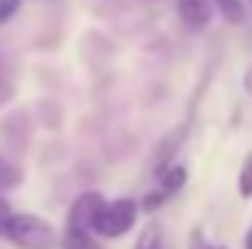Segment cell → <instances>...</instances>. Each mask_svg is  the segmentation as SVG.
Masks as SVG:
<instances>
[{
  "label": "cell",
  "instance_id": "4fadbf2b",
  "mask_svg": "<svg viewBox=\"0 0 252 249\" xmlns=\"http://www.w3.org/2000/svg\"><path fill=\"white\" fill-rule=\"evenodd\" d=\"M163 201H166V195H163V192H154V195H147V198H144V211H157V208H160Z\"/></svg>",
  "mask_w": 252,
  "mask_h": 249
},
{
  "label": "cell",
  "instance_id": "9a60e30c",
  "mask_svg": "<svg viewBox=\"0 0 252 249\" xmlns=\"http://www.w3.org/2000/svg\"><path fill=\"white\" fill-rule=\"evenodd\" d=\"M243 249H252V224H249V230H246V237H243Z\"/></svg>",
  "mask_w": 252,
  "mask_h": 249
},
{
  "label": "cell",
  "instance_id": "5bb4252c",
  "mask_svg": "<svg viewBox=\"0 0 252 249\" xmlns=\"http://www.w3.org/2000/svg\"><path fill=\"white\" fill-rule=\"evenodd\" d=\"M191 249H204V233L201 230H191Z\"/></svg>",
  "mask_w": 252,
  "mask_h": 249
},
{
  "label": "cell",
  "instance_id": "8992f818",
  "mask_svg": "<svg viewBox=\"0 0 252 249\" xmlns=\"http://www.w3.org/2000/svg\"><path fill=\"white\" fill-rule=\"evenodd\" d=\"M185 179H189L185 166H176V163H172V166L166 169V173H160V188H157V192H163V195L169 198V195H176L179 188L185 186Z\"/></svg>",
  "mask_w": 252,
  "mask_h": 249
},
{
  "label": "cell",
  "instance_id": "9c48e42d",
  "mask_svg": "<svg viewBox=\"0 0 252 249\" xmlns=\"http://www.w3.org/2000/svg\"><path fill=\"white\" fill-rule=\"evenodd\" d=\"M19 182H23V173H19L6 156H0V192H10V188L19 186Z\"/></svg>",
  "mask_w": 252,
  "mask_h": 249
},
{
  "label": "cell",
  "instance_id": "ba28073f",
  "mask_svg": "<svg viewBox=\"0 0 252 249\" xmlns=\"http://www.w3.org/2000/svg\"><path fill=\"white\" fill-rule=\"evenodd\" d=\"M211 6H217V10L223 13V19L233 26H243L246 23V6L240 3V0H211Z\"/></svg>",
  "mask_w": 252,
  "mask_h": 249
},
{
  "label": "cell",
  "instance_id": "7c38bea8",
  "mask_svg": "<svg viewBox=\"0 0 252 249\" xmlns=\"http://www.w3.org/2000/svg\"><path fill=\"white\" fill-rule=\"evenodd\" d=\"M19 3H23V0H0V23H6V19L19 10Z\"/></svg>",
  "mask_w": 252,
  "mask_h": 249
},
{
  "label": "cell",
  "instance_id": "5b68a950",
  "mask_svg": "<svg viewBox=\"0 0 252 249\" xmlns=\"http://www.w3.org/2000/svg\"><path fill=\"white\" fill-rule=\"evenodd\" d=\"M61 249H102V246H99V240L93 237L90 230H80V227H64Z\"/></svg>",
  "mask_w": 252,
  "mask_h": 249
},
{
  "label": "cell",
  "instance_id": "6da1fadb",
  "mask_svg": "<svg viewBox=\"0 0 252 249\" xmlns=\"http://www.w3.org/2000/svg\"><path fill=\"white\" fill-rule=\"evenodd\" d=\"M3 237L16 249H51L55 240H58V233H55V227L45 218H38V214H29V211L16 214L13 211L10 227H6Z\"/></svg>",
  "mask_w": 252,
  "mask_h": 249
},
{
  "label": "cell",
  "instance_id": "3957f363",
  "mask_svg": "<svg viewBox=\"0 0 252 249\" xmlns=\"http://www.w3.org/2000/svg\"><path fill=\"white\" fill-rule=\"evenodd\" d=\"M105 198L99 192H83L74 198V205H70L67 211V227H80V230H90L93 233V224H96L99 211H102Z\"/></svg>",
  "mask_w": 252,
  "mask_h": 249
},
{
  "label": "cell",
  "instance_id": "52a82bcc",
  "mask_svg": "<svg viewBox=\"0 0 252 249\" xmlns=\"http://www.w3.org/2000/svg\"><path fill=\"white\" fill-rule=\"evenodd\" d=\"M131 249H163V227L157 224V220H150V224L137 233V240H134Z\"/></svg>",
  "mask_w": 252,
  "mask_h": 249
},
{
  "label": "cell",
  "instance_id": "277c9868",
  "mask_svg": "<svg viewBox=\"0 0 252 249\" xmlns=\"http://www.w3.org/2000/svg\"><path fill=\"white\" fill-rule=\"evenodd\" d=\"M176 10L189 29H204L211 23L214 6H211V0H176Z\"/></svg>",
  "mask_w": 252,
  "mask_h": 249
},
{
  "label": "cell",
  "instance_id": "8fae6325",
  "mask_svg": "<svg viewBox=\"0 0 252 249\" xmlns=\"http://www.w3.org/2000/svg\"><path fill=\"white\" fill-rule=\"evenodd\" d=\"M10 218H13V208L6 205V198L0 195V237L6 233V227H10Z\"/></svg>",
  "mask_w": 252,
  "mask_h": 249
},
{
  "label": "cell",
  "instance_id": "2e32d148",
  "mask_svg": "<svg viewBox=\"0 0 252 249\" xmlns=\"http://www.w3.org/2000/svg\"><path fill=\"white\" fill-rule=\"evenodd\" d=\"M211 249H223V246H211Z\"/></svg>",
  "mask_w": 252,
  "mask_h": 249
},
{
  "label": "cell",
  "instance_id": "30bf717a",
  "mask_svg": "<svg viewBox=\"0 0 252 249\" xmlns=\"http://www.w3.org/2000/svg\"><path fill=\"white\" fill-rule=\"evenodd\" d=\"M236 186H240V195H243V198H252V154H246V160H243Z\"/></svg>",
  "mask_w": 252,
  "mask_h": 249
},
{
  "label": "cell",
  "instance_id": "7a4b0ae2",
  "mask_svg": "<svg viewBox=\"0 0 252 249\" xmlns=\"http://www.w3.org/2000/svg\"><path fill=\"white\" fill-rule=\"evenodd\" d=\"M137 214H141V205H137L134 198L105 201L99 218H96V224H93V237H105V240L125 237V233L137 224Z\"/></svg>",
  "mask_w": 252,
  "mask_h": 249
}]
</instances>
